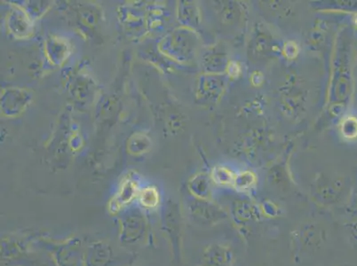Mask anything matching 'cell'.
I'll list each match as a JSON object with an SVG mask.
<instances>
[{
	"label": "cell",
	"mask_w": 357,
	"mask_h": 266,
	"mask_svg": "<svg viewBox=\"0 0 357 266\" xmlns=\"http://www.w3.org/2000/svg\"><path fill=\"white\" fill-rule=\"evenodd\" d=\"M200 47V38L196 31L183 26L168 32L158 43L160 53L181 64H189L196 60Z\"/></svg>",
	"instance_id": "cell-1"
},
{
	"label": "cell",
	"mask_w": 357,
	"mask_h": 266,
	"mask_svg": "<svg viewBox=\"0 0 357 266\" xmlns=\"http://www.w3.org/2000/svg\"><path fill=\"white\" fill-rule=\"evenodd\" d=\"M6 26L16 40H27L33 33V19L22 6H16L9 13Z\"/></svg>",
	"instance_id": "cell-2"
},
{
	"label": "cell",
	"mask_w": 357,
	"mask_h": 266,
	"mask_svg": "<svg viewBox=\"0 0 357 266\" xmlns=\"http://www.w3.org/2000/svg\"><path fill=\"white\" fill-rule=\"evenodd\" d=\"M190 210L191 215L197 221L206 225H214L222 222L228 217L222 208L210 203L208 200L197 199L191 204Z\"/></svg>",
	"instance_id": "cell-3"
},
{
	"label": "cell",
	"mask_w": 357,
	"mask_h": 266,
	"mask_svg": "<svg viewBox=\"0 0 357 266\" xmlns=\"http://www.w3.org/2000/svg\"><path fill=\"white\" fill-rule=\"evenodd\" d=\"M119 20L126 33L132 37H141L148 31L146 15L138 9L122 6L119 10Z\"/></svg>",
	"instance_id": "cell-4"
},
{
	"label": "cell",
	"mask_w": 357,
	"mask_h": 266,
	"mask_svg": "<svg viewBox=\"0 0 357 266\" xmlns=\"http://www.w3.org/2000/svg\"><path fill=\"white\" fill-rule=\"evenodd\" d=\"M31 94L26 90L9 89L5 91L1 98V109L8 116H18L24 111L26 107L30 104Z\"/></svg>",
	"instance_id": "cell-5"
},
{
	"label": "cell",
	"mask_w": 357,
	"mask_h": 266,
	"mask_svg": "<svg viewBox=\"0 0 357 266\" xmlns=\"http://www.w3.org/2000/svg\"><path fill=\"white\" fill-rule=\"evenodd\" d=\"M227 84L225 75L204 74L200 77L197 93L202 99L216 100L223 93Z\"/></svg>",
	"instance_id": "cell-6"
},
{
	"label": "cell",
	"mask_w": 357,
	"mask_h": 266,
	"mask_svg": "<svg viewBox=\"0 0 357 266\" xmlns=\"http://www.w3.org/2000/svg\"><path fill=\"white\" fill-rule=\"evenodd\" d=\"M201 65L207 74L222 75L228 70L229 61L227 54L218 48H210L200 55Z\"/></svg>",
	"instance_id": "cell-7"
},
{
	"label": "cell",
	"mask_w": 357,
	"mask_h": 266,
	"mask_svg": "<svg viewBox=\"0 0 357 266\" xmlns=\"http://www.w3.org/2000/svg\"><path fill=\"white\" fill-rule=\"evenodd\" d=\"M138 181L132 178H126L119 187L118 193L110 201L109 209L113 212H118L122 208L132 202L135 198L138 197L139 192Z\"/></svg>",
	"instance_id": "cell-8"
},
{
	"label": "cell",
	"mask_w": 357,
	"mask_h": 266,
	"mask_svg": "<svg viewBox=\"0 0 357 266\" xmlns=\"http://www.w3.org/2000/svg\"><path fill=\"white\" fill-rule=\"evenodd\" d=\"M234 255L229 247L215 243L204 252L203 266H233Z\"/></svg>",
	"instance_id": "cell-9"
},
{
	"label": "cell",
	"mask_w": 357,
	"mask_h": 266,
	"mask_svg": "<svg viewBox=\"0 0 357 266\" xmlns=\"http://www.w3.org/2000/svg\"><path fill=\"white\" fill-rule=\"evenodd\" d=\"M230 212L236 222L240 224L259 221L263 217L261 208L250 201L243 199L234 201Z\"/></svg>",
	"instance_id": "cell-10"
},
{
	"label": "cell",
	"mask_w": 357,
	"mask_h": 266,
	"mask_svg": "<svg viewBox=\"0 0 357 266\" xmlns=\"http://www.w3.org/2000/svg\"><path fill=\"white\" fill-rule=\"evenodd\" d=\"M45 49L50 63L60 66L69 57L70 45L64 38L52 36L45 41Z\"/></svg>",
	"instance_id": "cell-11"
},
{
	"label": "cell",
	"mask_w": 357,
	"mask_h": 266,
	"mask_svg": "<svg viewBox=\"0 0 357 266\" xmlns=\"http://www.w3.org/2000/svg\"><path fill=\"white\" fill-rule=\"evenodd\" d=\"M177 19L178 24L183 27L196 30L201 24V13L199 6L193 1L178 2Z\"/></svg>",
	"instance_id": "cell-12"
},
{
	"label": "cell",
	"mask_w": 357,
	"mask_h": 266,
	"mask_svg": "<svg viewBox=\"0 0 357 266\" xmlns=\"http://www.w3.org/2000/svg\"><path fill=\"white\" fill-rule=\"evenodd\" d=\"M213 180L206 174L200 173L191 178L189 189L194 196L200 200H209L212 194Z\"/></svg>",
	"instance_id": "cell-13"
},
{
	"label": "cell",
	"mask_w": 357,
	"mask_h": 266,
	"mask_svg": "<svg viewBox=\"0 0 357 266\" xmlns=\"http://www.w3.org/2000/svg\"><path fill=\"white\" fill-rule=\"evenodd\" d=\"M258 177L252 171H242L236 173L233 188L242 194L251 193L257 186Z\"/></svg>",
	"instance_id": "cell-14"
},
{
	"label": "cell",
	"mask_w": 357,
	"mask_h": 266,
	"mask_svg": "<svg viewBox=\"0 0 357 266\" xmlns=\"http://www.w3.org/2000/svg\"><path fill=\"white\" fill-rule=\"evenodd\" d=\"M236 174V171H234L231 169L220 165V166L213 168L211 178L217 186L232 187Z\"/></svg>",
	"instance_id": "cell-15"
},
{
	"label": "cell",
	"mask_w": 357,
	"mask_h": 266,
	"mask_svg": "<svg viewBox=\"0 0 357 266\" xmlns=\"http://www.w3.org/2000/svg\"><path fill=\"white\" fill-rule=\"evenodd\" d=\"M137 199L139 204L146 209H154L160 203L158 190L153 186L146 187L139 190Z\"/></svg>",
	"instance_id": "cell-16"
},
{
	"label": "cell",
	"mask_w": 357,
	"mask_h": 266,
	"mask_svg": "<svg viewBox=\"0 0 357 266\" xmlns=\"http://www.w3.org/2000/svg\"><path fill=\"white\" fill-rule=\"evenodd\" d=\"M340 132L344 139L355 141L357 139V116H345L340 123Z\"/></svg>",
	"instance_id": "cell-17"
},
{
	"label": "cell",
	"mask_w": 357,
	"mask_h": 266,
	"mask_svg": "<svg viewBox=\"0 0 357 266\" xmlns=\"http://www.w3.org/2000/svg\"><path fill=\"white\" fill-rule=\"evenodd\" d=\"M142 146L145 147H151V142L147 136L142 134V133H136L134 136H132L131 139H129L128 150L131 152V154H142L147 151Z\"/></svg>",
	"instance_id": "cell-18"
},
{
	"label": "cell",
	"mask_w": 357,
	"mask_h": 266,
	"mask_svg": "<svg viewBox=\"0 0 357 266\" xmlns=\"http://www.w3.org/2000/svg\"><path fill=\"white\" fill-rule=\"evenodd\" d=\"M30 4L26 5L24 9L28 15L31 16L32 19H37L44 14L45 11L50 8V4H47V2L44 1H34V4L31 2H29Z\"/></svg>",
	"instance_id": "cell-19"
},
{
	"label": "cell",
	"mask_w": 357,
	"mask_h": 266,
	"mask_svg": "<svg viewBox=\"0 0 357 266\" xmlns=\"http://www.w3.org/2000/svg\"><path fill=\"white\" fill-rule=\"evenodd\" d=\"M261 208L263 216L275 217L278 215V208L273 203L266 202Z\"/></svg>",
	"instance_id": "cell-20"
},
{
	"label": "cell",
	"mask_w": 357,
	"mask_h": 266,
	"mask_svg": "<svg viewBox=\"0 0 357 266\" xmlns=\"http://www.w3.org/2000/svg\"><path fill=\"white\" fill-rule=\"evenodd\" d=\"M350 210H351L354 215L357 216V189L355 194H354L352 202L351 204H350Z\"/></svg>",
	"instance_id": "cell-21"
}]
</instances>
